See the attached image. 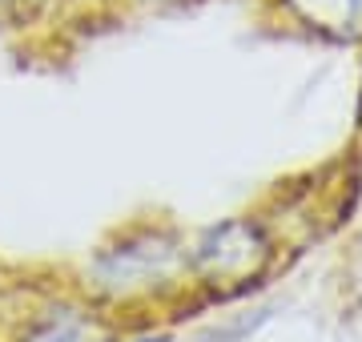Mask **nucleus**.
Masks as SVG:
<instances>
[{
  "instance_id": "f257e3e1",
  "label": "nucleus",
  "mask_w": 362,
  "mask_h": 342,
  "mask_svg": "<svg viewBox=\"0 0 362 342\" xmlns=\"http://www.w3.org/2000/svg\"><path fill=\"white\" fill-rule=\"evenodd\" d=\"M266 258V242H262L258 225L250 222H226L218 230H209V237L197 250V266L206 274H242L250 266H258Z\"/></svg>"
},
{
  "instance_id": "7ed1b4c3",
  "label": "nucleus",
  "mask_w": 362,
  "mask_h": 342,
  "mask_svg": "<svg viewBox=\"0 0 362 342\" xmlns=\"http://www.w3.org/2000/svg\"><path fill=\"white\" fill-rule=\"evenodd\" d=\"M145 342H165V338H145Z\"/></svg>"
},
{
  "instance_id": "f03ea898",
  "label": "nucleus",
  "mask_w": 362,
  "mask_h": 342,
  "mask_svg": "<svg viewBox=\"0 0 362 342\" xmlns=\"http://www.w3.org/2000/svg\"><path fill=\"white\" fill-rule=\"evenodd\" d=\"M40 0H0V13H21V8H33Z\"/></svg>"
}]
</instances>
